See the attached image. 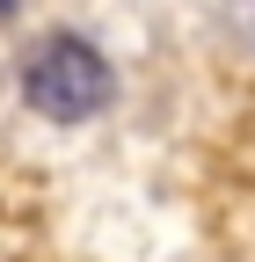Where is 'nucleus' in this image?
Instances as JSON below:
<instances>
[{
    "mask_svg": "<svg viewBox=\"0 0 255 262\" xmlns=\"http://www.w3.org/2000/svg\"><path fill=\"white\" fill-rule=\"evenodd\" d=\"M0 15H15V0H0Z\"/></svg>",
    "mask_w": 255,
    "mask_h": 262,
    "instance_id": "obj_2",
    "label": "nucleus"
},
{
    "mask_svg": "<svg viewBox=\"0 0 255 262\" xmlns=\"http://www.w3.org/2000/svg\"><path fill=\"white\" fill-rule=\"evenodd\" d=\"M22 102L37 117H51V124H88V117H102L117 102V73H110V58L88 37L51 29L22 58Z\"/></svg>",
    "mask_w": 255,
    "mask_h": 262,
    "instance_id": "obj_1",
    "label": "nucleus"
}]
</instances>
